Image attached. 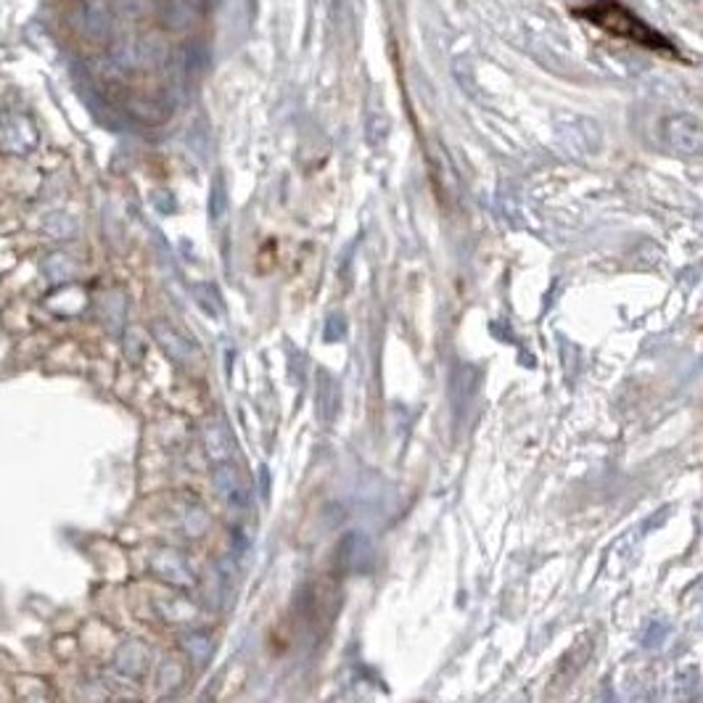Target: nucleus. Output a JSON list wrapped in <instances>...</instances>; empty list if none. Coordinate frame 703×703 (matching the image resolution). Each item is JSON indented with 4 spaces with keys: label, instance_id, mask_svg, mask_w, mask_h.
I'll list each match as a JSON object with an SVG mask.
<instances>
[{
    "label": "nucleus",
    "instance_id": "f257e3e1",
    "mask_svg": "<svg viewBox=\"0 0 703 703\" xmlns=\"http://www.w3.org/2000/svg\"><path fill=\"white\" fill-rule=\"evenodd\" d=\"M664 143L680 157L701 154V122L691 114H672L661 125Z\"/></svg>",
    "mask_w": 703,
    "mask_h": 703
},
{
    "label": "nucleus",
    "instance_id": "f03ea898",
    "mask_svg": "<svg viewBox=\"0 0 703 703\" xmlns=\"http://www.w3.org/2000/svg\"><path fill=\"white\" fill-rule=\"evenodd\" d=\"M154 336H157L159 347L172 357V360H177V363H188L191 357H193V344L177 331V328H172L169 323H157L154 325Z\"/></svg>",
    "mask_w": 703,
    "mask_h": 703
},
{
    "label": "nucleus",
    "instance_id": "7ed1b4c3",
    "mask_svg": "<svg viewBox=\"0 0 703 703\" xmlns=\"http://www.w3.org/2000/svg\"><path fill=\"white\" fill-rule=\"evenodd\" d=\"M217 489L223 492V497L231 503V505H246L249 500V492L243 486V478L235 473L231 466H223L217 470Z\"/></svg>",
    "mask_w": 703,
    "mask_h": 703
},
{
    "label": "nucleus",
    "instance_id": "20e7f679",
    "mask_svg": "<svg viewBox=\"0 0 703 703\" xmlns=\"http://www.w3.org/2000/svg\"><path fill=\"white\" fill-rule=\"evenodd\" d=\"M72 273H75V262H72V257H67L61 251H53L43 259V275L51 283H61V281L72 278Z\"/></svg>",
    "mask_w": 703,
    "mask_h": 703
},
{
    "label": "nucleus",
    "instance_id": "39448f33",
    "mask_svg": "<svg viewBox=\"0 0 703 703\" xmlns=\"http://www.w3.org/2000/svg\"><path fill=\"white\" fill-rule=\"evenodd\" d=\"M204 445H207V453H209L215 461H228L231 439H228V431H225L220 423L207 429V434H204Z\"/></svg>",
    "mask_w": 703,
    "mask_h": 703
},
{
    "label": "nucleus",
    "instance_id": "423d86ee",
    "mask_svg": "<svg viewBox=\"0 0 703 703\" xmlns=\"http://www.w3.org/2000/svg\"><path fill=\"white\" fill-rule=\"evenodd\" d=\"M43 233L51 235V238H69V235L78 233V223H75V217H69L64 212H51L43 220Z\"/></svg>",
    "mask_w": 703,
    "mask_h": 703
},
{
    "label": "nucleus",
    "instance_id": "0eeeda50",
    "mask_svg": "<svg viewBox=\"0 0 703 703\" xmlns=\"http://www.w3.org/2000/svg\"><path fill=\"white\" fill-rule=\"evenodd\" d=\"M196 299H199V305L207 310V313L212 315H220V307H223V302H220V297H217V291H215V286H196Z\"/></svg>",
    "mask_w": 703,
    "mask_h": 703
}]
</instances>
